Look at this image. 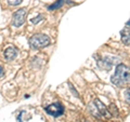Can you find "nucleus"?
Instances as JSON below:
<instances>
[{
  "label": "nucleus",
  "mask_w": 130,
  "mask_h": 122,
  "mask_svg": "<svg viewBox=\"0 0 130 122\" xmlns=\"http://www.w3.org/2000/svg\"><path fill=\"white\" fill-rule=\"evenodd\" d=\"M111 81L118 88H125L126 84L129 82V68L125 64L117 65L115 75L112 76Z\"/></svg>",
  "instance_id": "obj_1"
},
{
  "label": "nucleus",
  "mask_w": 130,
  "mask_h": 122,
  "mask_svg": "<svg viewBox=\"0 0 130 122\" xmlns=\"http://www.w3.org/2000/svg\"><path fill=\"white\" fill-rule=\"evenodd\" d=\"M51 42L50 38L44 34H36L29 39V44L32 49L38 50V49H42L49 46Z\"/></svg>",
  "instance_id": "obj_2"
},
{
  "label": "nucleus",
  "mask_w": 130,
  "mask_h": 122,
  "mask_svg": "<svg viewBox=\"0 0 130 122\" xmlns=\"http://www.w3.org/2000/svg\"><path fill=\"white\" fill-rule=\"evenodd\" d=\"M44 110L47 111L48 115H50L52 117H60L64 113V107L61 103L56 101V103L50 104L49 106H47L44 108Z\"/></svg>",
  "instance_id": "obj_3"
},
{
  "label": "nucleus",
  "mask_w": 130,
  "mask_h": 122,
  "mask_svg": "<svg viewBox=\"0 0 130 122\" xmlns=\"http://www.w3.org/2000/svg\"><path fill=\"white\" fill-rule=\"evenodd\" d=\"M26 19V10L20 9L16 12H14L13 17H12V25L14 27H21Z\"/></svg>",
  "instance_id": "obj_4"
},
{
  "label": "nucleus",
  "mask_w": 130,
  "mask_h": 122,
  "mask_svg": "<svg viewBox=\"0 0 130 122\" xmlns=\"http://www.w3.org/2000/svg\"><path fill=\"white\" fill-rule=\"evenodd\" d=\"M94 106L96 107V109H98V111H99V113L101 116H103V117H105L106 119H109V118H112V113H111V111L108 110V109L106 108V106L101 101L100 99H95L94 100Z\"/></svg>",
  "instance_id": "obj_5"
},
{
  "label": "nucleus",
  "mask_w": 130,
  "mask_h": 122,
  "mask_svg": "<svg viewBox=\"0 0 130 122\" xmlns=\"http://www.w3.org/2000/svg\"><path fill=\"white\" fill-rule=\"evenodd\" d=\"M18 55V50L13 47H9L5 50V58L7 60H13Z\"/></svg>",
  "instance_id": "obj_6"
},
{
  "label": "nucleus",
  "mask_w": 130,
  "mask_h": 122,
  "mask_svg": "<svg viewBox=\"0 0 130 122\" xmlns=\"http://www.w3.org/2000/svg\"><path fill=\"white\" fill-rule=\"evenodd\" d=\"M112 65H113V62L109 60V57H105L103 59L98 60V66L101 69H104V70H111Z\"/></svg>",
  "instance_id": "obj_7"
},
{
  "label": "nucleus",
  "mask_w": 130,
  "mask_h": 122,
  "mask_svg": "<svg viewBox=\"0 0 130 122\" xmlns=\"http://www.w3.org/2000/svg\"><path fill=\"white\" fill-rule=\"evenodd\" d=\"M120 36H121V41L126 46H129L130 43V36H129V28L127 27V29H123L120 31Z\"/></svg>",
  "instance_id": "obj_8"
},
{
  "label": "nucleus",
  "mask_w": 130,
  "mask_h": 122,
  "mask_svg": "<svg viewBox=\"0 0 130 122\" xmlns=\"http://www.w3.org/2000/svg\"><path fill=\"white\" fill-rule=\"evenodd\" d=\"M88 108H89V109H90V111H91L90 113H92V115H93V116H95L96 118H100V117H101V115H100V113H99V111H98V109H96V107L94 106V104H91V103H90V104H89V105H88Z\"/></svg>",
  "instance_id": "obj_9"
},
{
  "label": "nucleus",
  "mask_w": 130,
  "mask_h": 122,
  "mask_svg": "<svg viewBox=\"0 0 130 122\" xmlns=\"http://www.w3.org/2000/svg\"><path fill=\"white\" fill-rule=\"evenodd\" d=\"M63 2H64V0H59L58 2H54L53 5H51L50 7L48 8V10H50V11H53V10H56V9H59V8H61L63 6Z\"/></svg>",
  "instance_id": "obj_10"
},
{
  "label": "nucleus",
  "mask_w": 130,
  "mask_h": 122,
  "mask_svg": "<svg viewBox=\"0 0 130 122\" xmlns=\"http://www.w3.org/2000/svg\"><path fill=\"white\" fill-rule=\"evenodd\" d=\"M23 1V0H8V2H9V5L10 6H19V5H21V2Z\"/></svg>",
  "instance_id": "obj_11"
},
{
  "label": "nucleus",
  "mask_w": 130,
  "mask_h": 122,
  "mask_svg": "<svg viewBox=\"0 0 130 122\" xmlns=\"http://www.w3.org/2000/svg\"><path fill=\"white\" fill-rule=\"evenodd\" d=\"M42 18H43V17H42L41 15H40V16H37V18H32V19H31V23H32V24H36V23H38L39 21H41Z\"/></svg>",
  "instance_id": "obj_12"
},
{
  "label": "nucleus",
  "mask_w": 130,
  "mask_h": 122,
  "mask_svg": "<svg viewBox=\"0 0 130 122\" xmlns=\"http://www.w3.org/2000/svg\"><path fill=\"white\" fill-rule=\"evenodd\" d=\"M70 89H71V91H72L73 93H75V96H76V97H79V94H78V92H77V91L75 90V89L73 88V85H72V84H70Z\"/></svg>",
  "instance_id": "obj_13"
},
{
  "label": "nucleus",
  "mask_w": 130,
  "mask_h": 122,
  "mask_svg": "<svg viewBox=\"0 0 130 122\" xmlns=\"http://www.w3.org/2000/svg\"><path fill=\"white\" fill-rule=\"evenodd\" d=\"M129 93H130V89L129 88H127V91H126V93H125V95H126V98H127V103H129Z\"/></svg>",
  "instance_id": "obj_14"
},
{
  "label": "nucleus",
  "mask_w": 130,
  "mask_h": 122,
  "mask_svg": "<svg viewBox=\"0 0 130 122\" xmlns=\"http://www.w3.org/2000/svg\"><path fill=\"white\" fill-rule=\"evenodd\" d=\"M3 76H5V69H3V67L0 65V79H1Z\"/></svg>",
  "instance_id": "obj_15"
},
{
  "label": "nucleus",
  "mask_w": 130,
  "mask_h": 122,
  "mask_svg": "<svg viewBox=\"0 0 130 122\" xmlns=\"http://www.w3.org/2000/svg\"><path fill=\"white\" fill-rule=\"evenodd\" d=\"M83 122H87V121H83Z\"/></svg>",
  "instance_id": "obj_16"
}]
</instances>
